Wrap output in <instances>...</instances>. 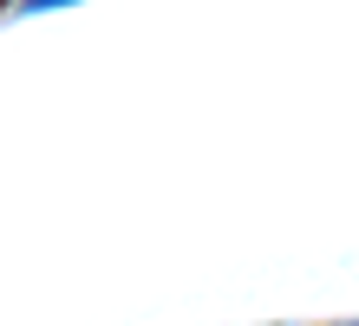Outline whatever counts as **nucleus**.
<instances>
[{
    "mask_svg": "<svg viewBox=\"0 0 359 326\" xmlns=\"http://www.w3.org/2000/svg\"><path fill=\"white\" fill-rule=\"evenodd\" d=\"M46 7H66V0H27V13H46Z\"/></svg>",
    "mask_w": 359,
    "mask_h": 326,
    "instance_id": "nucleus-1",
    "label": "nucleus"
}]
</instances>
